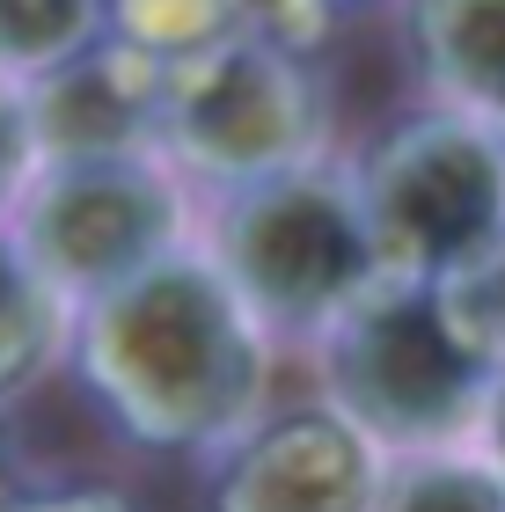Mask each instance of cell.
Listing matches in <instances>:
<instances>
[{
  "label": "cell",
  "mask_w": 505,
  "mask_h": 512,
  "mask_svg": "<svg viewBox=\"0 0 505 512\" xmlns=\"http://www.w3.org/2000/svg\"><path fill=\"white\" fill-rule=\"evenodd\" d=\"M81 395L147 454H220L271 410L279 344L191 235L162 264L81 300L66 330Z\"/></svg>",
  "instance_id": "1"
},
{
  "label": "cell",
  "mask_w": 505,
  "mask_h": 512,
  "mask_svg": "<svg viewBox=\"0 0 505 512\" xmlns=\"http://www.w3.org/2000/svg\"><path fill=\"white\" fill-rule=\"evenodd\" d=\"M198 242L242 293V308L271 330V344H315L352 300L388 278L366 205L352 191V161L330 154L220 191Z\"/></svg>",
  "instance_id": "2"
},
{
  "label": "cell",
  "mask_w": 505,
  "mask_h": 512,
  "mask_svg": "<svg viewBox=\"0 0 505 512\" xmlns=\"http://www.w3.org/2000/svg\"><path fill=\"white\" fill-rule=\"evenodd\" d=\"M308 352L323 374V403H337L381 454L476 447L498 374L447 330L425 278H381Z\"/></svg>",
  "instance_id": "3"
},
{
  "label": "cell",
  "mask_w": 505,
  "mask_h": 512,
  "mask_svg": "<svg viewBox=\"0 0 505 512\" xmlns=\"http://www.w3.org/2000/svg\"><path fill=\"white\" fill-rule=\"evenodd\" d=\"M154 147L183 183L220 198L330 154V96L308 52L257 30H227L205 52L162 66Z\"/></svg>",
  "instance_id": "4"
},
{
  "label": "cell",
  "mask_w": 505,
  "mask_h": 512,
  "mask_svg": "<svg viewBox=\"0 0 505 512\" xmlns=\"http://www.w3.org/2000/svg\"><path fill=\"white\" fill-rule=\"evenodd\" d=\"M388 278H440L505 235V125L425 103L352 161Z\"/></svg>",
  "instance_id": "5"
},
{
  "label": "cell",
  "mask_w": 505,
  "mask_h": 512,
  "mask_svg": "<svg viewBox=\"0 0 505 512\" xmlns=\"http://www.w3.org/2000/svg\"><path fill=\"white\" fill-rule=\"evenodd\" d=\"M66 308L110 293L118 278L162 264L191 242V183L154 147L132 154H52L0 220Z\"/></svg>",
  "instance_id": "6"
},
{
  "label": "cell",
  "mask_w": 505,
  "mask_h": 512,
  "mask_svg": "<svg viewBox=\"0 0 505 512\" xmlns=\"http://www.w3.org/2000/svg\"><path fill=\"white\" fill-rule=\"evenodd\" d=\"M388 454L337 403H271L213 454L205 512H374Z\"/></svg>",
  "instance_id": "7"
},
{
  "label": "cell",
  "mask_w": 505,
  "mask_h": 512,
  "mask_svg": "<svg viewBox=\"0 0 505 512\" xmlns=\"http://www.w3.org/2000/svg\"><path fill=\"white\" fill-rule=\"evenodd\" d=\"M22 96H30V125H37V161H52V154H132V147H154L162 66L118 37H96L66 66L22 81Z\"/></svg>",
  "instance_id": "8"
},
{
  "label": "cell",
  "mask_w": 505,
  "mask_h": 512,
  "mask_svg": "<svg viewBox=\"0 0 505 512\" xmlns=\"http://www.w3.org/2000/svg\"><path fill=\"white\" fill-rule=\"evenodd\" d=\"M403 37L432 103L505 118V0H403Z\"/></svg>",
  "instance_id": "9"
},
{
  "label": "cell",
  "mask_w": 505,
  "mask_h": 512,
  "mask_svg": "<svg viewBox=\"0 0 505 512\" xmlns=\"http://www.w3.org/2000/svg\"><path fill=\"white\" fill-rule=\"evenodd\" d=\"M66 330H74V308L0 227V410H15V395H30L66 359Z\"/></svg>",
  "instance_id": "10"
},
{
  "label": "cell",
  "mask_w": 505,
  "mask_h": 512,
  "mask_svg": "<svg viewBox=\"0 0 505 512\" xmlns=\"http://www.w3.org/2000/svg\"><path fill=\"white\" fill-rule=\"evenodd\" d=\"M374 512H505V476L484 447H440V454H388Z\"/></svg>",
  "instance_id": "11"
},
{
  "label": "cell",
  "mask_w": 505,
  "mask_h": 512,
  "mask_svg": "<svg viewBox=\"0 0 505 512\" xmlns=\"http://www.w3.org/2000/svg\"><path fill=\"white\" fill-rule=\"evenodd\" d=\"M110 30V0H0V81H37Z\"/></svg>",
  "instance_id": "12"
},
{
  "label": "cell",
  "mask_w": 505,
  "mask_h": 512,
  "mask_svg": "<svg viewBox=\"0 0 505 512\" xmlns=\"http://www.w3.org/2000/svg\"><path fill=\"white\" fill-rule=\"evenodd\" d=\"M227 30H242V0H110L103 37H118L132 52H147L154 66H169L183 52H205Z\"/></svg>",
  "instance_id": "13"
},
{
  "label": "cell",
  "mask_w": 505,
  "mask_h": 512,
  "mask_svg": "<svg viewBox=\"0 0 505 512\" xmlns=\"http://www.w3.org/2000/svg\"><path fill=\"white\" fill-rule=\"evenodd\" d=\"M425 286H432V300H440L447 330L498 374V366H505V235L484 242L476 256H462L454 271L425 278Z\"/></svg>",
  "instance_id": "14"
},
{
  "label": "cell",
  "mask_w": 505,
  "mask_h": 512,
  "mask_svg": "<svg viewBox=\"0 0 505 512\" xmlns=\"http://www.w3.org/2000/svg\"><path fill=\"white\" fill-rule=\"evenodd\" d=\"M37 169V125H30V96L22 81H0V220L15 213L22 183Z\"/></svg>",
  "instance_id": "15"
},
{
  "label": "cell",
  "mask_w": 505,
  "mask_h": 512,
  "mask_svg": "<svg viewBox=\"0 0 505 512\" xmlns=\"http://www.w3.org/2000/svg\"><path fill=\"white\" fill-rule=\"evenodd\" d=\"M8 512H140V498H125L118 483H37Z\"/></svg>",
  "instance_id": "16"
},
{
  "label": "cell",
  "mask_w": 505,
  "mask_h": 512,
  "mask_svg": "<svg viewBox=\"0 0 505 512\" xmlns=\"http://www.w3.org/2000/svg\"><path fill=\"white\" fill-rule=\"evenodd\" d=\"M22 491H37V476H30V461H22V439L8 425V410H0V512H8Z\"/></svg>",
  "instance_id": "17"
},
{
  "label": "cell",
  "mask_w": 505,
  "mask_h": 512,
  "mask_svg": "<svg viewBox=\"0 0 505 512\" xmlns=\"http://www.w3.org/2000/svg\"><path fill=\"white\" fill-rule=\"evenodd\" d=\"M476 447H484L491 469L505 476V366H498V381H491V403H484V425H476Z\"/></svg>",
  "instance_id": "18"
},
{
  "label": "cell",
  "mask_w": 505,
  "mask_h": 512,
  "mask_svg": "<svg viewBox=\"0 0 505 512\" xmlns=\"http://www.w3.org/2000/svg\"><path fill=\"white\" fill-rule=\"evenodd\" d=\"M330 8H352V0H330Z\"/></svg>",
  "instance_id": "19"
},
{
  "label": "cell",
  "mask_w": 505,
  "mask_h": 512,
  "mask_svg": "<svg viewBox=\"0 0 505 512\" xmlns=\"http://www.w3.org/2000/svg\"><path fill=\"white\" fill-rule=\"evenodd\" d=\"M498 125H505V118H498Z\"/></svg>",
  "instance_id": "20"
}]
</instances>
